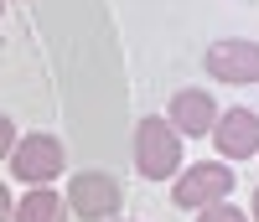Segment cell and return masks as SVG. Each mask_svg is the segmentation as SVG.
I'll return each mask as SVG.
<instances>
[{
  "label": "cell",
  "instance_id": "obj_1",
  "mask_svg": "<svg viewBox=\"0 0 259 222\" xmlns=\"http://www.w3.org/2000/svg\"><path fill=\"white\" fill-rule=\"evenodd\" d=\"M182 145H187V140L166 124V114H145V119L135 124V140H130V155H135L140 181H171V176L187 165Z\"/></svg>",
  "mask_w": 259,
  "mask_h": 222
},
{
  "label": "cell",
  "instance_id": "obj_2",
  "mask_svg": "<svg viewBox=\"0 0 259 222\" xmlns=\"http://www.w3.org/2000/svg\"><path fill=\"white\" fill-rule=\"evenodd\" d=\"M62 202H68V212L83 217V222H114L124 212V186H119L114 171H73Z\"/></svg>",
  "mask_w": 259,
  "mask_h": 222
},
{
  "label": "cell",
  "instance_id": "obj_3",
  "mask_svg": "<svg viewBox=\"0 0 259 222\" xmlns=\"http://www.w3.org/2000/svg\"><path fill=\"white\" fill-rule=\"evenodd\" d=\"M6 165L21 186H52L62 171H68V150H62L57 135H47V129H31V135H21L16 150L6 155Z\"/></svg>",
  "mask_w": 259,
  "mask_h": 222
},
{
  "label": "cell",
  "instance_id": "obj_4",
  "mask_svg": "<svg viewBox=\"0 0 259 222\" xmlns=\"http://www.w3.org/2000/svg\"><path fill=\"white\" fill-rule=\"evenodd\" d=\"M233 186H239V176H233L228 160H197V165H182L177 176H171V202H177L182 212H197L207 202L233 196Z\"/></svg>",
  "mask_w": 259,
  "mask_h": 222
},
{
  "label": "cell",
  "instance_id": "obj_5",
  "mask_svg": "<svg viewBox=\"0 0 259 222\" xmlns=\"http://www.w3.org/2000/svg\"><path fill=\"white\" fill-rule=\"evenodd\" d=\"M202 68H207L212 83L249 88V83H259V41H249V36H218L202 52Z\"/></svg>",
  "mask_w": 259,
  "mask_h": 222
},
{
  "label": "cell",
  "instance_id": "obj_6",
  "mask_svg": "<svg viewBox=\"0 0 259 222\" xmlns=\"http://www.w3.org/2000/svg\"><path fill=\"white\" fill-rule=\"evenodd\" d=\"M212 150L218 160L239 165V160H254L259 155V114L254 108H218V124H212Z\"/></svg>",
  "mask_w": 259,
  "mask_h": 222
},
{
  "label": "cell",
  "instance_id": "obj_7",
  "mask_svg": "<svg viewBox=\"0 0 259 222\" xmlns=\"http://www.w3.org/2000/svg\"><path fill=\"white\" fill-rule=\"evenodd\" d=\"M166 124L177 129L182 140H207L212 124H218V98L207 88H177L166 103Z\"/></svg>",
  "mask_w": 259,
  "mask_h": 222
},
{
  "label": "cell",
  "instance_id": "obj_8",
  "mask_svg": "<svg viewBox=\"0 0 259 222\" xmlns=\"http://www.w3.org/2000/svg\"><path fill=\"white\" fill-rule=\"evenodd\" d=\"M11 222H68V202L57 186H26V196H16Z\"/></svg>",
  "mask_w": 259,
  "mask_h": 222
},
{
  "label": "cell",
  "instance_id": "obj_9",
  "mask_svg": "<svg viewBox=\"0 0 259 222\" xmlns=\"http://www.w3.org/2000/svg\"><path fill=\"white\" fill-rule=\"evenodd\" d=\"M192 217H197V222H249V212H244L239 202H228V196H223V202H207V207H197Z\"/></svg>",
  "mask_w": 259,
  "mask_h": 222
},
{
  "label": "cell",
  "instance_id": "obj_10",
  "mask_svg": "<svg viewBox=\"0 0 259 222\" xmlns=\"http://www.w3.org/2000/svg\"><path fill=\"white\" fill-rule=\"evenodd\" d=\"M16 140H21V129H16V119L11 114H0V160L16 150Z\"/></svg>",
  "mask_w": 259,
  "mask_h": 222
},
{
  "label": "cell",
  "instance_id": "obj_11",
  "mask_svg": "<svg viewBox=\"0 0 259 222\" xmlns=\"http://www.w3.org/2000/svg\"><path fill=\"white\" fill-rule=\"evenodd\" d=\"M11 212H16V196H11L6 181H0V222H11Z\"/></svg>",
  "mask_w": 259,
  "mask_h": 222
},
{
  "label": "cell",
  "instance_id": "obj_12",
  "mask_svg": "<svg viewBox=\"0 0 259 222\" xmlns=\"http://www.w3.org/2000/svg\"><path fill=\"white\" fill-rule=\"evenodd\" d=\"M249 222H259V186H254V207H249Z\"/></svg>",
  "mask_w": 259,
  "mask_h": 222
},
{
  "label": "cell",
  "instance_id": "obj_13",
  "mask_svg": "<svg viewBox=\"0 0 259 222\" xmlns=\"http://www.w3.org/2000/svg\"><path fill=\"white\" fill-rule=\"evenodd\" d=\"M0 11H6V0H0Z\"/></svg>",
  "mask_w": 259,
  "mask_h": 222
},
{
  "label": "cell",
  "instance_id": "obj_14",
  "mask_svg": "<svg viewBox=\"0 0 259 222\" xmlns=\"http://www.w3.org/2000/svg\"><path fill=\"white\" fill-rule=\"evenodd\" d=\"M114 222H124V217H114Z\"/></svg>",
  "mask_w": 259,
  "mask_h": 222
}]
</instances>
